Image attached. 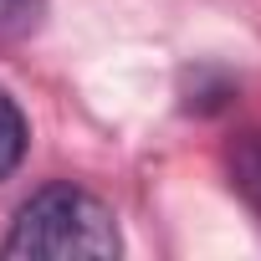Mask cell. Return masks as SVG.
<instances>
[{"instance_id":"cell-2","label":"cell","mask_w":261,"mask_h":261,"mask_svg":"<svg viewBox=\"0 0 261 261\" xmlns=\"http://www.w3.org/2000/svg\"><path fill=\"white\" fill-rule=\"evenodd\" d=\"M225 179L261 225V128H246L225 144Z\"/></svg>"},{"instance_id":"cell-1","label":"cell","mask_w":261,"mask_h":261,"mask_svg":"<svg viewBox=\"0 0 261 261\" xmlns=\"http://www.w3.org/2000/svg\"><path fill=\"white\" fill-rule=\"evenodd\" d=\"M123 251V236H118V215L108 200H97L92 190L82 185H41L11 220L6 241H0V256L6 261H72V256H87V261H108Z\"/></svg>"},{"instance_id":"cell-4","label":"cell","mask_w":261,"mask_h":261,"mask_svg":"<svg viewBox=\"0 0 261 261\" xmlns=\"http://www.w3.org/2000/svg\"><path fill=\"white\" fill-rule=\"evenodd\" d=\"M46 0H0V41H21L41 26Z\"/></svg>"},{"instance_id":"cell-3","label":"cell","mask_w":261,"mask_h":261,"mask_svg":"<svg viewBox=\"0 0 261 261\" xmlns=\"http://www.w3.org/2000/svg\"><path fill=\"white\" fill-rule=\"evenodd\" d=\"M26 144H31V123L21 113V102L0 87V179H11L26 159Z\"/></svg>"}]
</instances>
